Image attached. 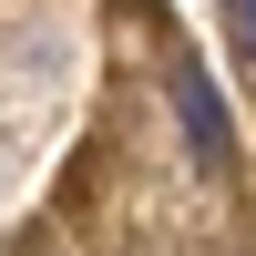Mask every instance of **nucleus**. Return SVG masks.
<instances>
[{"label":"nucleus","mask_w":256,"mask_h":256,"mask_svg":"<svg viewBox=\"0 0 256 256\" xmlns=\"http://www.w3.org/2000/svg\"><path fill=\"white\" fill-rule=\"evenodd\" d=\"M174 113H184V144H195V164H205V174H226V164H236V123H226L216 82H205L195 62H174Z\"/></svg>","instance_id":"1"},{"label":"nucleus","mask_w":256,"mask_h":256,"mask_svg":"<svg viewBox=\"0 0 256 256\" xmlns=\"http://www.w3.org/2000/svg\"><path fill=\"white\" fill-rule=\"evenodd\" d=\"M226 41H236V52H256V0H246V10H226Z\"/></svg>","instance_id":"2"}]
</instances>
